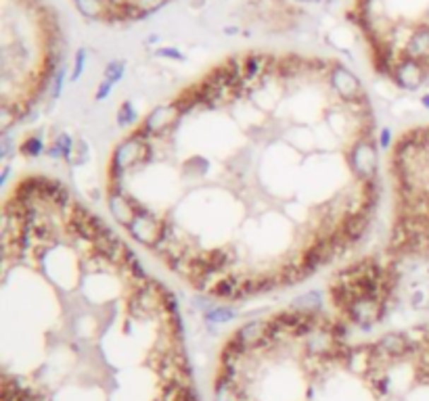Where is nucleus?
Wrapping results in <instances>:
<instances>
[{"label": "nucleus", "mask_w": 429, "mask_h": 401, "mask_svg": "<svg viewBox=\"0 0 429 401\" xmlns=\"http://www.w3.org/2000/svg\"><path fill=\"white\" fill-rule=\"evenodd\" d=\"M348 163L356 180L379 178V155L377 138H354L348 150Z\"/></svg>", "instance_id": "nucleus-1"}, {"label": "nucleus", "mask_w": 429, "mask_h": 401, "mask_svg": "<svg viewBox=\"0 0 429 401\" xmlns=\"http://www.w3.org/2000/svg\"><path fill=\"white\" fill-rule=\"evenodd\" d=\"M429 80V65L423 61H417V59H411V56H400V61L396 63L394 67V78L392 82L406 90V92H415L419 90L421 86H425Z\"/></svg>", "instance_id": "nucleus-2"}, {"label": "nucleus", "mask_w": 429, "mask_h": 401, "mask_svg": "<svg viewBox=\"0 0 429 401\" xmlns=\"http://www.w3.org/2000/svg\"><path fill=\"white\" fill-rule=\"evenodd\" d=\"M327 84L331 86L335 99L341 100V102H350V100L358 99L363 92H365V86L363 82L358 80L356 73H352L343 63L339 61H333V67L329 71V78H327Z\"/></svg>", "instance_id": "nucleus-3"}, {"label": "nucleus", "mask_w": 429, "mask_h": 401, "mask_svg": "<svg viewBox=\"0 0 429 401\" xmlns=\"http://www.w3.org/2000/svg\"><path fill=\"white\" fill-rule=\"evenodd\" d=\"M404 56H411V59H417V61H423L429 65V23L423 21L419 25L413 28V32L409 34L406 42H404V49H402Z\"/></svg>", "instance_id": "nucleus-4"}, {"label": "nucleus", "mask_w": 429, "mask_h": 401, "mask_svg": "<svg viewBox=\"0 0 429 401\" xmlns=\"http://www.w3.org/2000/svg\"><path fill=\"white\" fill-rule=\"evenodd\" d=\"M266 335H269V322H266V318H258V320H249V322H245L241 328H237L235 330V339L237 341H241L247 349H258L262 343H264V339H266Z\"/></svg>", "instance_id": "nucleus-5"}, {"label": "nucleus", "mask_w": 429, "mask_h": 401, "mask_svg": "<svg viewBox=\"0 0 429 401\" xmlns=\"http://www.w3.org/2000/svg\"><path fill=\"white\" fill-rule=\"evenodd\" d=\"M145 145H139L136 140H132L130 136H126L119 145H115L113 155H111V163H115L117 167H122L124 172L130 174V169L141 163V152Z\"/></svg>", "instance_id": "nucleus-6"}, {"label": "nucleus", "mask_w": 429, "mask_h": 401, "mask_svg": "<svg viewBox=\"0 0 429 401\" xmlns=\"http://www.w3.org/2000/svg\"><path fill=\"white\" fill-rule=\"evenodd\" d=\"M130 195H107L109 213L115 217V222L124 228H128L134 220V207L130 203Z\"/></svg>", "instance_id": "nucleus-7"}, {"label": "nucleus", "mask_w": 429, "mask_h": 401, "mask_svg": "<svg viewBox=\"0 0 429 401\" xmlns=\"http://www.w3.org/2000/svg\"><path fill=\"white\" fill-rule=\"evenodd\" d=\"M243 61H245V82H247V86H256L269 67L270 54L254 50V52L243 54Z\"/></svg>", "instance_id": "nucleus-8"}, {"label": "nucleus", "mask_w": 429, "mask_h": 401, "mask_svg": "<svg viewBox=\"0 0 429 401\" xmlns=\"http://www.w3.org/2000/svg\"><path fill=\"white\" fill-rule=\"evenodd\" d=\"M239 318V309L230 303H218L214 309H210L208 313H204V322H212V324H230L233 320Z\"/></svg>", "instance_id": "nucleus-9"}, {"label": "nucleus", "mask_w": 429, "mask_h": 401, "mask_svg": "<svg viewBox=\"0 0 429 401\" xmlns=\"http://www.w3.org/2000/svg\"><path fill=\"white\" fill-rule=\"evenodd\" d=\"M42 136H45L42 130L36 132V134H30V136L19 145V152H21L23 157H28V159H38L40 155H45L49 145H45V138H42Z\"/></svg>", "instance_id": "nucleus-10"}, {"label": "nucleus", "mask_w": 429, "mask_h": 401, "mask_svg": "<svg viewBox=\"0 0 429 401\" xmlns=\"http://www.w3.org/2000/svg\"><path fill=\"white\" fill-rule=\"evenodd\" d=\"M139 115H136V109H134V102L130 99L122 100V104L117 107L115 111V128L119 130H128L136 124Z\"/></svg>", "instance_id": "nucleus-11"}, {"label": "nucleus", "mask_w": 429, "mask_h": 401, "mask_svg": "<svg viewBox=\"0 0 429 401\" xmlns=\"http://www.w3.org/2000/svg\"><path fill=\"white\" fill-rule=\"evenodd\" d=\"M291 307L293 309H300V311H321L322 307V295L321 291H308L300 297L291 301Z\"/></svg>", "instance_id": "nucleus-12"}, {"label": "nucleus", "mask_w": 429, "mask_h": 401, "mask_svg": "<svg viewBox=\"0 0 429 401\" xmlns=\"http://www.w3.org/2000/svg\"><path fill=\"white\" fill-rule=\"evenodd\" d=\"M53 143H57L59 149L63 150V161H65V165L71 167L74 155H76V140H74V136H71L67 130H63V132H57V134H54Z\"/></svg>", "instance_id": "nucleus-13"}, {"label": "nucleus", "mask_w": 429, "mask_h": 401, "mask_svg": "<svg viewBox=\"0 0 429 401\" xmlns=\"http://www.w3.org/2000/svg\"><path fill=\"white\" fill-rule=\"evenodd\" d=\"M126 67L128 65H126L124 59H111L107 65H105V69H103V80H107L113 86H117L124 80V76H126Z\"/></svg>", "instance_id": "nucleus-14"}, {"label": "nucleus", "mask_w": 429, "mask_h": 401, "mask_svg": "<svg viewBox=\"0 0 429 401\" xmlns=\"http://www.w3.org/2000/svg\"><path fill=\"white\" fill-rule=\"evenodd\" d=\"M86 61H88V49H86V47H80V49L76 50V54H74V69H71V82H74V84L84 76V71H86Z\"/></svg>", "instance_id": "nucleus-15"}, {"label": "nucleus", "mask_w": 429, "mask_h": 401, "mask_svg": "<svg viewBox=\"0 0 429 401\" xmlns=\"http://www.w3.org/2000/svg\"><path fill=\"white\" fill-rule=\"evenodd\" d=\"M132 2H134V6L139 8V13L147 19L149 15L161 11V8H163L165 4H170L172 0H132Z\"/></svg>", "instance_id": "nucleus-16"}, {"label": "nucleus", "mask_w": 429, "mask_h": 401, "mask_svg": "<svg viewBox=\"0 0 429 401\" xmlns=\"http://www.w3.org/2000/svg\"><path fill=\"white\" fill-rule=\"evenodd\" d=\"M19 149L17 147V143H15V136H13V132H6V134H2V138H0V159L6 163L13 155H15V150Z\"/></svg>", "instance_id": "nucleus-17"}, {"label": "nucleus", "mask_w": 429, "mask_h": 401, "mask_svg": "<svg viewBox=\"0 0 429 401\" xmlns=\"http://www.w3.org/2000/svg\"><path fill=\"white\" fill-rule=\"evenodd\" d=\"M216 305H218V299H214L210 293H197L193 297V307L201 313H208L210 309H214Z\"/></svg>", "instance_id": "nucleus-18"}, {"label": "nucleus", "mask_w": 429, "mask_h": 401, "mask_svg": "<svg viewBox=\"0 0 429 401\" xmlns=\"http://www.w3.org/2000/svg\"><path fill=\"white\" fill-rule=\"evenodd\" d=\"M88 157H90V145L82 136V138L76 140V155H74V163L71 165H84L88 161Z\"/></svg>", "instance_id": "nucleus-19"}, {"label": "nucleus", "mask_w": 429, "mask_h": 401, "mask_svg": "<svg viewBox=\"0 0 429 401\" xmlns=\"http://www.w3.org/2000/svg\"><path fill=\"white\" fill-rule=\"evenodd\" d=\"M65 78H67V67L63 65L59 71H57V76L53 78V82H51V99L59 100L61 99V92H63V86H65Z\"/></svg>", "instance_id": "nucleus-20"}, {"label": "nucleus", "mask_w": 429, "mask_h": 401, "mask_svg": "<svg viewBox=\"0 0 429 401\" xmlns=\"http://www.w3.org/2000/svg\"><path fill=\"white\" fill-rule=\"evenodd\" d=\"M153 56H160V59H172V61H184V54L176 47H160V49L153 50Z\"/></svg>", "instance_id": "nucleus-21"}, {"label": "nucleus", "mask_w": 429, "mask_h": 401, "mask_svg": "<svg viewBox=\"0 0 429 401\" xmlns=\"http://www.w3.org/2000/svg\"><path fill=\"white\" fill-rule=\"evenodd\" d=\"M113 84L107 82V80H101L99 82V86H97V90H95V102H103V100L109 99V95L113 92Z\"/></svg>", "instance_id": "nucleus-22"}, {"label": "nucleus", "mask_w": 429, "mask_h": 401, "mask_svg": "<svg viewBox=\"0 0 429 401\" xmlns=\"http://www.w3.org/2000/svg\"><path fill=\"white\" fill-rule=\"evenodd\" d=\"M377 147L383 150L392 149V130L389 128H383L379 132V138H377Z\"/></svg>", "instance_id": "nucleus-23"}, {"label": "nucleus", "mask_w": 429, "mask_h": 401, "mask_svg": "<svg viewBox=\"0 0 429 401\" xmlns=\"http://www.w3.org/2000/svg\"><path fill=\"white\" fill-rule=\"evenodd\" d=\"M411 305H413V309H423V307H428V297H425L421 291H419V293H413Z\"/></svg>", "instance_id": "nucleus-24"}, {"label": "nucleus", "mask_w": 429, "mask_h": 401, "mask_svg": "<svg viewBox=\"0 0 429 401\" xmlns=\"http://www.w3.org/2000/svg\"><path fill=\"white\" fill-rule=\"evenodd\" d=\"M47 155H49V159H53V161H63V150L59 149L57 143H51V145L47 147Z\"/></svg>", "instance_id": "nucleus-25"}, {"label": "nucleus", "mask_w": 429, "mask_h": 401, "mask_svg": "<svg viewBox=\"0 0 429 401\" xmlns=\"http://www.w3.org/2000/svg\"><path fill=\"white\" fill-rule=\"evenodd\" d=\"M8 176H11V163H4V167H2V174H0V184H6Z\"/></svg>", "instance_id": "nucleus-26"}, {"label": "nucleus", "mask_w": 429, "mask_h": 401, "mask_svg": "<svg viewBox=\"0 0 429 401\" xmlns=\"http://www.w3.org/2000/svg\"><path fill=\"white\" fill-rule=\"evenodd\" d=\"M239 32H241V30H239L237 25H228V28H224V30H222V34H224V36H237Z\"/></svg>", "instance_id": "nucleus-27"}, {"label": "nucleus", "mask_w": 429, "mask_h": 401, "mask_svg": "<svg viewBox=\"0 0 429 401\" xmlns=\"http://www.w3.org/2000/svg\"><path fill=\"white\" fill-rule=\"evenodd\" d=\"M161 40V36L160 34H151V36H147V40H145V44L149 47V44H158Z\"/></svg>", "instance_id": "nucleus-28"}, {"label": "nucleus", "mask_w": 429, "mask_h": 401, "mask_svg": "<svg viewBox=\"0 0 429 401\" xmlns=\"http://www.w3.org/2000/svg\"><path fill=\"white\" fill-rule=\"evenodd\" d=\"M293 4H322L327 0H291Z\"/></svg>", "instance_id": "nucleus-29"}, {"label": "nucleus", "mask_w": 429, "mask_h": 401, "mask_svg": "<svg viewBox=\"0 0 429 401\" xmlns=\"http://www.w3.org/2000/svg\"><path fill=\"white\" fill-rule=\"evenodd\" d=\"M421 104H423L425 109H429V92H428V95H423V97H421Z\"/></svg>", "instance_id": "nucleus-30"}, {"label": "nucleus", "mask_w": 429, "mask_h": 401, "mask_svg": "<svg viewBox=\"0 0 429 401\" xmlns=\"http://www.w3.org/2000/svg\"><path fill=\"white\" fill-rule=\"evenodd\" d=\"M206 4V0H193V6L195 8H199V6H204Z\"/></svg>", "instance_id": "nucleus-31"}]
</instances>
